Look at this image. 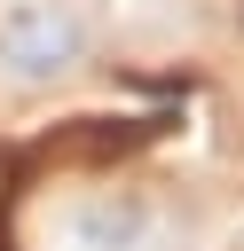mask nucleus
I'll list each match as a JSON object with an SVG mask.
<instances>
[{"label":"nucleus","mask_w":244,"mask_h":251,"mask_svg":"<svg viewBox=\"0 0 244 251\" xmlns=\"http://www.w3.org/2000/svg\"><path fill=\"white\" fill-rule=\"evenodd\" d=\"M94 55V24L79 0H0V78L8 86H63Z\"/></svg>","instance_id":"obj_1"},{"label":"nucleus","mask_w":244,"mask_h":251,"mask_svg":"<svg viewBox=\"0 0 244 251\" xmlns=\"http://www.w3.org/2000/svg\"><path fill=\"white\" fill-rule=\"evenodd\" d=\"M63 251H157V212L134 204V196L79 204L71 227H63Z\"/></svg>","instance_id":"obj_2"}]
</instances>
